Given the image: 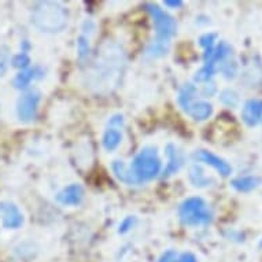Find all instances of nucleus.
<instances>
[{
  "mask_svg": "<svg viewBox=\"0 0 262 262\" xmlns=\"http://www.w3.org/2000/svg\"><path fill=\"white\" fill-rule=\"evenodd\" d=\"M33 25L46 33L60 32L68 22V11L55 2H40L32 11Z\"/></svg>",
  "mask_w": 262,
  "mask_h": 262,
  "instance_id": "obj_1",
  "label": "nucleus"
},
{
  "mask_svg": "<svg viewBox=\"0 0 262 262\" xmlns=\"http://www.w3.org/2000/svg\"><path fill=\"white\" fill-rule=\"evenodd\" d=\"M135 185L150 181L158 176L161 172V159L158 157L157 148L146 147L135 157L134 162L129 166Z\"/></svg>",
  "mask_w": 262,
  "mask_h": 262,
  "instance_id": "obj_2",
  "label": "nucleus"
},
{
  "mask_svg": "<svg viewBox=\"0 0 262 262\" xmlns=\"http://www.w3.org/2000/svg\"><path fill=\"white\" fill-rule=\"evenodd\" d=\"M146 10L150 13L152 21H154L155 30H157V41L155 48L151 50L150 54L155 55V52L163 51V44L168 43L173 36L176 35L177 24L168 13H165L161 7L157 5H146Z\"/></svg>",
  "mask_w": 262,
  "mask_h": 262,
  "instance_id": "obj_3",
  "label": "nucleus"
},
{
  "mask_svg": "<svg viewBox=\"0 0 262 262\" xmlns=\"http://www.w3.org/2000/svg\"><path fill=\"white\" fill-rule=\"evenodd\" d=\"M179 215L183 224L189 227H202L211 223V213L202 198L193 196L180 205Z\"/></svg>",
  "mask_w": 262,
  "mask_h": 262,
  "instance_id": "obj_4",
  "label": "nucleus"
},
{
  "mask_svg": "<svg viewBox=\"0 0 262 262\" xmlns=\"http://www.w3.org/2000/svg\"><path fill=\"white\" fill-rule=\"evenodd\" d=\"M40 102V94L36 91H29L22 95L18 99L17 103V114L19 120L24 122H30L33 121L37 113V106Z\"/></svg>",
  "mask_w": 262,
  "mask_h": 262,
  "instance_id": "obj_5",
  "label": "nucleus"
},
{
  "mask_svg": "<svg viewBox=\"0 0 262 262\" xmlns=\"http://www.w3.org/2000/svg\"><path fill=\"white\" fill-rule=\"evenodd\" d=\"M193 157H195V159L199 161V162H203L206 163V165L213 166V168L224 177L229 176L231 172H232V168L229 166V163H228L227 161H224L223 158H220V157H217V155L210 152V151L201 150L198 151V152H195Z\"/></svg>",
  "mask_w": 262,
  "mask_h": 262,
  "instance_id": "obj_6",
  "label": "nucleus"
},
{
  "mask_svg": "<svg viewBox=\"0 0 262 262\" xmlns=\"http://www.w3.org/2000/svg\"><path fill=\"white\" fill-rule=\"evenodd\" d=\"M0 210L3 214V227L7 229H18L24 224V214L11 202H3L0 205Z\"/></svg>",
  "mask_w": 262,
  "mask_h": 262,
  "instance_id": "obj_7",
  "label": "nucleus"
},
{
  "mask_svg": "<svg viewBox=\"0 0 262 262\" xmlns=\"http://www.w3.org/2000/svg\"><path fill=\"white\" fill-rule=\"evenodd\" d=\"M82 198H84V189L80 184L69 185L56 195V201L60 205H66V206H77L81 203Z\"/></svg>",
  "mask_w": 262,
  "mask_h": 262,
  "instance_id": "obj_8",
  "label": "nucleus"
},
{
  "mask_svg": "<svg viewBox=\"0 0 262 262\" xmlns=\"http://www.w3.org/2000/svg\"><path fill=\"white\" fill-rule=\"evenodd\" d=\"M242 118L249 126L257 125L262 118V100H247L242 110Z\"/></svg>",
  "mask_w": 262,
  "mask_h": 262,
  "instance_id": "obj_9",
  "label": "nucleus"
},
{
  "mask_svg": "<svg viewBox=\"0 0 262 262\" xmlns=\"http://www.w3.org/2000/svg\"><path fill=\"white\" fill-rule=\"evenodd\" d=\"M188 116H191L193 120L196 121H205L211 116L213 113V106L207 102H202V100H192L191 103H188L183 108Z\"/></svg>",
  "mask_w": 262,
  "mask_h": 262,
  "instance_id": "obj_10",
  "label": "nucleus"
},
{
  "mask_svg": "<svg viewBox=\"0 0 262 262\" xmlns=\"http://www.w3.org/2000/svg\"><path fill=\"white\" fill-rule=\"evenodd\" d=\"M166 154L169 157V162L166 165V168H165L163 177H169L174 174L181 168V165H183V155L173 144H169L166 147Z\"/></svg>",
  "mask_w": 262,
  "mask_h": 262,
  "instance_id": "obj_11",
  "label": "nucleus"
},
{
  "mask_svg": "<svg viewBox=\"0 0 262 262\" xmlns=\"http://www.w3.org/2000/svg\"><path fill=\"white\" fill-rule=\"evenodd\" d=\"M121 140H122V134H121L120 129L108 128L107 130L104 132L102 143H103V147L106 150L113 151L120 146Z\"/></svg>",
  "mask_w": 262,
  "mask_h": 262,
  "instance_id": "obj_12",
  "label": "nucleus"
},
{
  "mask_svg": "<svg viewBox=\"0 0 262 262\" xmlns=\"http://www.w3.org/2000/svg\"><path fill=\"white\" fill-rule=\"evenodd\" d=\"M259 184H261V180L254 176L241 177V179H236V180L232 181L233 188L241 191V192H249L251 189L257 188Z\"/></svg>",
  "mask_w": 262,
  "mask_h": 262,
  "instance_id": "obj_13",
  "label": "nucleus"
},
{
  "mask_svg": "<svg viewBox=\"0 0 262 262\" xmlns=\"http://www.w3.org/2000/svg\"><path fill=\"white\" fill-rule=\"evenodd\" d=\"M112 169L118 180L125 183V184L135 185L132 174H130V170H129V168L125 165L124 162H121V161H114L112 165Z\"/></svg>",
  "mask_w": 262,
  "mask_h": 262,
  "instance_id": "obj_14",
  "label": "nucleus"
},
{
  "mask_svg": "<svg viewBox=\"0 0 262 262\" xmlns=\"http://www.w3.org/2000/svg\"><path fill=\"white\" fill-rule=\"evenodd\" d=\"M36 74H37V69L22 70L21 73L17 74V77L14 78V85H15V88H19V90L26 88L33 78L37 77Z\"/></svg>",
  "mask_w": 262,
  "mask_h": 262,
  "instance_id": "obj_15",
  "label": "nucleus"
},
{
  "mask_svg": "<svg viewBox=\"0 0 262 262\" xmlns=\"http://www.w3.org/2000/svg\"><path fill=\"white\" fill-rule=\"evenodd\" d=\"M195 98H196V88H195V85L185 84L180 90V94H179V103H180L181 107L184 108L187 104L195 100Z\"/></svg>",
  "mask_w": 262,
  "mask_h": 262,
  "instance_id": "obj_16",
  "label": "nucleus"
},
{
  "mask_svg": "<svg viewBox=\"0 0 262 262\" xmlns=\"http://www.w3.org/2000/svg\"><path fill=\"white\" fill-rule=\"evenodd\" d=\"M189 177H191V181L193 183V185H201V187H202V185H207V179H205L202 169L199 168V166H196V165L191 168Z\"/></svg>",
  "mask_w": 262,
  "mask_h": 262,
  "instance_id": "obj_17",
  "label": "nucleus"
},
{
  "mask_svg": "<svg viewBox=\"0 0 262 262\" xmlns=\"http://www.w3.org/2000/svg\"><path fill=\"white\" fill-rule=\"evenodd\" d=\"M77 50H78V56L84 59L90 54V43H88V39L85 36H81L77 41Z\"/></svg>",
  "mask_w": 262,
  "mask_h": 262,
  "instance_id": "obj_18",
  "label": "nucleus"
},
{
  "mask_svg": "<svg viewBox=\"0 0 262 262\" xmlns=\"http://www.w3.org/2000/svg\"><path fill=\"white\" fill-rule=\"evenodd\" d=\"M221 102L227 106H236L237 104V95L231 90L224 91L221 94Z\"/></svg>",
  "mask_w": 262,
  "mask_h": 262,
  "instance_id": "obj_19",
  "label": "nucleus"
},
{
  "mask_svg": "<svg viewBox=\"0 0 262 262\" xmlns=\"http://www.w3.org/2000/svg\"><path fill=\"white\" fill-rule=\"evenodd\" d=\"M14 66H17V68H19V69L25 70L26 68H28V64H29V58H28V55H26L25 52H22V54H19V55H15L14 56Z\"/></svg>",
  "mask_w": 262,
  "mask_h": 262,
  "instance_id": "obj_20",
  "label": "nucleus"
},
{
  "mask_svg": "<svg viewBox=\"0 0 262 262\" xmlns=\"http://www.w3.org/2000/svg\"><path fill=\"white\" fill-rule=\"evenodd\" d=\"M215 37H217L215 33H207V35L202 36L201 40H199V41H201V46L206 48V51L207 50H211V48H213V44H214L215 41Z\"/></svg>",
  "mask_w": 262,
  "mask_h": 262,
  "instance_id": "obj_21",
  "label": "nucleus"
},
{
  "mask_svg": "<svg viewBox=\"0 0 262 262\" xmlns=\"http://www.w3.org/2000/svg\"><path fill=\"white\" fill-rule=\"evenodd\" d=\"M177 259L176 251H173V250H169V251H165L162 254V257L159 258L158 262H174Z\"/></svg>",
  "mask_w": 262,
  "mask_h": 262,
  "instance_id": "obj_22",
  "label": "nucleus"
},
{
  "mask_svg": "<svg viewBox=\"0 0 262 262\" xmlns=\"http://www.w3.org/2000/svg\"><path fill=\"white\" fill-rule=\"evenodd\" d=\"M134 221H135V219H132V217H128V219H125L124 221L121 223L118 232L124 233V232H126V231H129V229L132 228V225H134Z\"/></svg>",
  "mask_w": 262,
  "mask_h": 262,
  "instance_id": "obj_23",
  "label": "nucleus"
},
{
  "mask_svg": "<svg viewBox=\"0 0 262 262\" xmlns=\"http://www.w3.org/2000/svg\"><path fill=\"white\" fill-rule=\"evenodd\" d=\"M122 124H124V118H122V116H114L112 117V120H110V128L118 129Z\"/></svg>",
  "mask_w": 262,
  "mask_h": 262,
  "instance_id": "obj_24",
  "label": "nucleus"
},
{
  "mask_svg": "<svg viewBox=\"0 0 262 262\" xmlns=\"http://www.w3.org/2000/svg\"><path fill=\"white\" fill-rule=\"evenodd\" d=\"M179 262H198V259L192 253H183L179 258Z\"/></svg>",
  "mask_w": 262,
  "mask_h": 262,
  "instance_id": "obj_25",
  "label": "nucleus"
},
{
  "mask_svg": "<svg viewBox=\"0 0 262 262\" xmlns=\"http://www.w3.org/2000/svg\"><path fill=\"white\" fill-rule=\"evenodd\" d=\"M165 6H169V7H180V6H183V2L181 0H165Z\"/></svg>",
  "mask_w": 262,
  "mask_h": 262,
  "instance_id": "obj_26",
  "label": "nucleus"
},
{
  "mask_svg": "<svg viewBox=\"0 0 262 262\" xmlns=\"http://www.w3.org/2000/svg\"><path fill=\"white\" fill-rule=\"evenodd\" d=\"M174 262H179V259H176V261H174Z\"/></svg>",
  "mask_w": 262,
  "mask_h": 262,
  "instance_id": "obj_27",
  "label": "nucleus"
}]
</instances>
